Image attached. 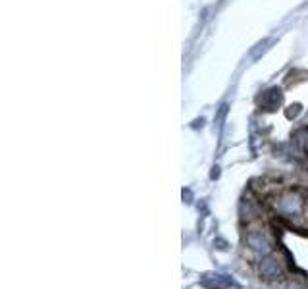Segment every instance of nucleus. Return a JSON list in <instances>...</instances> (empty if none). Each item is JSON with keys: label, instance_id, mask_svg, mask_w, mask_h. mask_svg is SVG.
Wrapping results in <instances>:
<instances>
[{"label": "nucleus", "instance_id": "f257e3e1", "mask_svg": "<svg viewBox=\"0 0 308 289\" xmlns=\"http://www.w3.org/2000/svg\"><path fill=\"white\" fill-rule=\"evenodd\" d=\"M279 212L285 214V216H297L301 210H303V199L297 195V193H287L279 199V205H277Z\"/></svg>", "mask_w": 308, "mask_h": 289}, {"label": "nucleus", "instance_id": "f03ea898", "mask_svg": "<svg viewBox=\"0 0 308 289\" xmlns=\"http://www.w3.org/2000/svg\"><path fill=\"white\" fill-rule=\"evenodd\" d=\"M281 100H283L281 91L274 87V89H270V91L262 93V96H260V106H262V108H266V110H276V108L281 104Z\"/></svg>", "mask_w": 308, "mask_h": 289}, {"label": "nucleus", "instance_id": "7ed1b4c3", "mask_svg": "<svg viewBox=\"0 0 308 289\" xmlns=\"http://www.w3.org/2000/svg\"><path fill=\"white\" fill-rule=\"evenodd\" d=\"M246 245L252 251H256V253H268L270 251V245H268V241H266V237H264L262 231H250V233H246Z\"/></svg>", "mask_w": 308, "mask_h": 289}, {"label": "nucleus", "instance_id": "20e7f679", "mask_svg": "<svg viewBox=\"0 0 308 289\" xmlns=\"http://www.w3.org/2000/svg\"><path fill=\"white\" fill-rule=\"evenodd\" d=\"M260 274L266 276V278H277L281 274V266L276 258H266L260 264Z\"/></svg>", "mask_w": 308, "mask_h": 289}, {"label": "nucleus", "instance_id": "39448f33", "mask_svg": "<svg viewBox=\"0 0 308 289\" xmlns=\"http://www.w3.org/2000/svg\"><path fill=\"white\" fill-rule=\"evenodd\" d=\"M270 45H272V41H270V39H264V41H260V43H258V45H256V47L250 50V58H252V60H258V58H260V56H262V54H264V52L270 48Z\"/></svg>", "mask_w": 308, "mask_h": 289}, {"label": "nucleus", "instance_id": "423d86ee", "mask_svg": "<svg viewBox=\"0 0 308 289\" xmlns=\"http://www.w3.org/2000/svg\"><path fill=\"white\" fill-rule=\"evenodd\" d=\"M299 112H301V104H293V106H289V110H287V118H295Z\"/></svg>", "mask_w": 308, "mask_h": 289}]
</instances>
